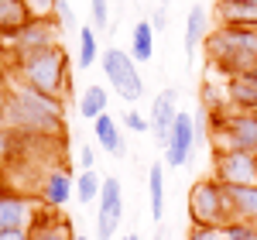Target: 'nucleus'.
Masks as SVG:
<instances>
[{"mask_svg": "<svg viewBox=\"0 0 257 240\" xmlns=\"http://www.w3.org/2000/svg\"><path fill=\"white\" fill-rule=\"evenodd\" d=\"M216 18L226 28H257V0H216Z\"/></svg>", "mask_w": 257, "mask_h": 240, "instance_id": "nucleus-14", "label": "nucleus"}, {"mask_svg": "<svg viewBox=\"0 0 257 240\" xmlns=\"http://www.w3.org/2000/svg\"><path fill=\"white\" fill-rule=\"evenodd\" d=\"M120 240H141V237H138V233H127V237H120Z\"/></svg>", "mask_w": 257, "mask_h": 240, "instance_id": "nucleus-34", "label": "nucleus"}, {"mask_svg": "<svg viewBox=\"0 0 257 240\" xmlns=\"http://www.w3.org/2000/svg\"><path fill=\"white\" fill-rule=\"evenodd\" d=\"M55 21H59L62 31H79V24H76V14H72V4H69V0H59V4H55Z\"/></svg>", "mask_w": 257, "mask_h": 240, "instance_id": "nucleus-25", "label": "nucleus"}, {"mask_svg": "<svg viewBox=\"0 0 257 240\" xmlns=\"http://www.w3.org/2000/svg\"><path fill=\"white\" fill-rule=\"evenodd\" d=\"M233 220H257V185H223Z\"/></svg>", "mask_w": 257, "mask_h": 240, "instance_id": "nucleus-17", "label": "nucleus"}, {"mask_svg": "<svg viewBox=\"0 0 257 240\" xmlns=\"http://www.w3.org/2000/svg\"><path fill=\"white\" fill-rule=\"evenodd\" d=\"M35 209H38V202L31 199V196L0 189V233H7V230H28Z\"/></svg>", "mask_w": 257, "mask_h": 240, "instance_id": "nucleus-11", "label": "nucleus"}, {"mask_svg": "<svg viewBox=\"0 0 257 240\" xmlns=\"http://www.w3.org/2000/svg\"><path fill=\"white\" fill-rule=\"evenodd\" d=\"M99 62H103V76H106V82L117 89L120 100L134 103V100H141V96H144V79H141L138 62L131 59V52L106 48V52L99 55Z\"/></svg>", "mask_w": 257, "mask_h": 240, "instance_id": "nucleus-5", "label": "nucleus"}, {"mask_svg": "<svg viewBox=\"0 0 257 240\" xmlns=\"http://www.w3.org/2000/svg\"><path fill=\"white\" fill-rule=\"evenodd\" d=\"M178 89L175 86H165L155 103H151V134H155V144L161 151L172 144V131H175V120H178Z\"/></svg>", "mask_w": 257, "mask_h": 240, "instance_id": "nucleus-7", "label": "nucleus"}, {"mask_svg": "<svg viewBox=\"0 0 257 240\" xmlns=\"http://www.w3.org/2000/svg\"><path fill=\"white\" fill-rule=\"evenodd\" d=\"M0 138H4V110H0Z\"/></svg>", "mask_w": 257, "mask_h": 240, "instance_id": "nucleus-35", "label": "nucleus"}, {"mask_svg": "<svg viewBox=\"0 0 257 240\" xmlns=\"http://www.w3.org/2000/svg\"><path fill=\"white\" fill-rule=\"evenodd\" d=\"M96 59H99L96 28H89V24H82V28H79V65H82V69H89V65H93Z\"/></svg>", "mask_w": 257, "mask_h": 240, "instance_id": "nucleus-23", "label": "nucleus"}, {"mask_svg": "<svg viewBox=\"0 0 257 240\" xmlns=\"http://www.w3.org/2000/svg\"><path fill=\"white\" fill-rule=\"evenodd\" d=\"M99 216H96V237L110 240L117 233L120 220H123V196H120V182L110 175L103 179V192H99Z\"/></svg>", "mask_w": 257, "mask_h": 240, "instance_id": "nucleus-8", "label": "nucleus"}, {"mask_svg": "<svg viewBox=\"0 0 257 240\" xmlns=\"http://www.w3.org/2000/svg\"><path fill=\"white\" fill-rule=\"evenodd\" d=\"M250 223H254V226H257V220H250Z\"/></svg>", "mask_w": 257, "mask_h": 240, "instance_id": "nucleus-37", "label": "nucleus"}, {"mask_svg": "<svg viewBox=\"0 0 257 240\" xmlns=\"http://www.w3.org/2000/svg\"><path fill=\"white\" fill-rule=\"evenodd\" d=\"M189 216L199 226H226V223H233L226 192H223V185L216 179H199L189 189Z\"/></svg>", "mask_w": 257, "mask_h": 240, "instance_id": "nucleus-3", "label": "nucleus"}, {"mask_svg": "<svg viewBox=\"0 0 257 240\" xmlns=\"http://www.w3.org/2000/svg\"><path fill=\"white\" fill-rule=\"evenodd\" d=\"M209 38V18H206V7H192L189 11V18H185V52L189 55H196L199 45H206Z\"/></svg>", "mask_w": 257, "mask_h": 240, "instance_id": "nucleus-18", "label": "nucleus"}, {"mask_svg": "<svg viewBox=\"0 0 257 240\" xmlns=\"http://www.w3.org/2000/svg\"><path fill=\"white\" fill-rule=\"evenodd\" d=\"M55 31H59V21H31L18 38L11 41V59L18 62L24 55H35V52H45V48L59 45Z\"/></svg>", "mask_w": 257, "mask_h": 240, "instance_id": "nucleus-9", "label": "nucleus"}, {"mask_svg": "<svg viewBox=\"0 0 257 240\" xmlns=\"http://www.w3.org/2000/svg\"><path fill=\"white\" fill-rule=\"evenodd\" d=\"M79 165H82V172H93V168H96V151H93L89 144L79 148Z\"/></svg>", "mask_w": 257, "mask_h": 240, "instance_id": "nucleus-30", "label": "nucleus"}, {"mask_svg": "<svg viewBox=\"0 0 257 240\" xmlns=\"http://www.w3.org/2000/svg\"><path fill=\"white\" fill-rule=\"evenodd\" d=\"M213 138L219 148H237L257 155V110H233V113H209Z\"/></svg>", "mask_w": 257, "mask_h": 240, "instance_id": "nucleus-4", "label": "nucleus"}, {"mask_svg": "<svg viewBox=\"0 0 257 240\" xmlns=\"http://www.w3.org/2000/svg\"><path fill=\"white\" fill-rule=\"evenodd\" d=\"M185 240H226V226H199V223H192Z\"/></svg>", "mask_w": 257, "mask_h": 240, "instance_id": "nucleus-26", "label": "nucleus"}, {"mask_svg": "<svg viewBox=\"0 0 257 240\" xmlns=\"http://www.w3.org/2000/svg\"><path fill=\"white\" fill-rule=\"evenodd\" d=\"M254 165H257V155H254Z\"/></svg>", "mask_w": 257, "mask_h": 240, "instance_id": "nucleus-38", "label": "nucleus"}, {"mask_svg": "<svg viewBox=\"0 0 257 240\" xmlns=\"http://www.w3.org/2000/svg\"><path fill=\"white\" fill-rule=\"evenodd\" d=\"M206 55L226 79H237L243 72L257 69V28H226L219 24L206 38Z\"/></svg>", "mask_w": 257, "mask_h": 240, "instance_id": "nucleus-2", "label": "nucleus"}, {"mask_svg": "<svg viewBox=\"0 0 257 240\" xmlns=\"http://www.w3.org/2000/svg\"><path fill=\"white\" fill-rule=\"evenodd\" d=\"M226 103L233 110H257V69L226 79Z\"/></svg>", "mask_w": 257, "mask_h": 240, "instance_id": "nucleus-15", "label": "nucleus"}, {"mask_svg": "<svg viewBox=\"0 0 257 240\" xmlns=\"http://www.w3.org/2000/svg\"><path fill=\"white\" fill-rule=\"evenodd\" d=\"M106 103H110V93L103 86H86V93L79 96V113L86 120H96L106 113Z\"/></svg>", "mask_w": 257, "mask_h": 240, "instance_id": "nucleus-21", "label": "nucleus"}, {"mask_svg": "<svg viewBox=\"0 0 257 240\" xmlns=\"http://www.w3.org/2000/svg\"><path fill=\"white\" fill-rule=\"evenodd\" d=\"M213 179L219 185H257V165L250 151L237 148H216L213 155Z\"/></svg>", "mask_w": 257, "mask_h": 240, "instance_id": "nucleus-6", "label": "nucleus"}, {"mask_svg": "<svg viewBox=\"0 0 257 240\" xmlns=\"http://www.w3.org/2000/svg\"><path fill=\"white\" fill-rule=\"evenodd\" d=\"M76 240H89V237H76Z\"/></svg>", "mask_w": 257, "mask_h": 240, "instance_id": "nucleus-36", "label": "nucleus"}, {"mask_svg": "<svg viewBox=\"0 0 257 240\" xmlns=\"http://www.w3.org/2000/svg\"><path fill=\"white\" fill-rule=\"evenodd\" d=\"M4 89H7V72H4V65H0V100H4Z\"/></svg>", "mask_w": 257, "mask_h": 240, "instance_id": "nucleus-33", "label": "nucleus"}, {"mask_svg": "<svg viewBox=\"0 0 257 240\" xmlns=\"http://www.w3.org/2000/svg\"><path fill=\"white\" fill-rule=\"evenodd\" d=\"M123 127L134 131V134H148V131H151V117H141L138 110H127V113H123Z\"/></svg>", "mask_w": 257, "mask_h": 240, "instance_id": "nucleus-29", "label": "nucleus"}, {"mask_svg": "<svg viewBox=\"0 0 257 240\" xmlns=\"http://www.w3.org/2000/svg\"><path fill=\"white\" fill-rule=\"evenodd\" d=\"M99 192H103V179L96 175V168L93 172H82L79 179H76V199L82 206H89L93 199H99Z\"/></svg>", "mask_w": 257, "mask_h": 240, "instance_id": "nucleus-22", "label": "nucleus"}, {"mask_svg": "<svg viewBox=\"0 0 257 240\" xmlns=\"http://www.w3.org/2000/svg\"><path fill=\"white\" fill-rule=\"evenodd\" d=\"M226 240H257V226L250 220H233L226 223Z\"/></svg>", "mask_w": 257, "mask_h": 240, "instance_id": "nucleus-24", "label": "nucleus"}, {"mask_svg": "<svg viewBox=\"0 0 257 240\" xmlns=\"http://www.w3.org/2000/svg\"><path fill=\"white\" fill-rule=\"evenodd\" d=\"M89 14H93V28H106L110 24V0H89Z\"/></svg>", "mask_w": 257, "mask_h": 240, "instance_id": "nucleus-28", "label": "nucleus"}, {"mask_svg": "<svg viewBox=\"0 0 257 240\" xmlns=\"http://www.w3.org/2000/svg\"><path fill=\"white\" fill-rule=\"evenodd\" d=\"M14 65V76L21 79V86L35 89L48 100H62L72 86V72H69V52L62 45H52L45 52H35V55H24V59L11 62Z\"/></svg>", "mask_w": 257, "mask_h": 240, "instance_id": "nucleus-1", "label": "nucleus"}, {"mask_svg": "<svg viewBox=\"0 0 257 240\" xmlns=\"http://www.w3.org/2000/svg\"><path fill=\"white\" fill-rule=\"evenodd\" d=\"M196 141H199V124L189 117V113H178L175 131H172V144L165 148V161H168L172 168L189 165L192 155H196Z\"/></svg>", "mask_w": 257, "mask_h": 240, "instance_id": "nucleus-10", "label": "nucleus"}, {"mask_svg": "<svg viewBox=\"0 0 257 240\" xmlns=\"http://www.w3.org/2000/svg\"><path fill=\"white\" fill-rule=\"evenodd\" d=\"M0 240H28V230H7L0 233Z\"/></svg>", "mask_w": 257, "mask_h": 240, "instance_id": "nucleus-32", "label": "nucleus"}, {"mask_svg": "<svg viewBox=\"0 0 257 240\" xmlns=\"http://www.w3.org/2000/svg\"><path fill=\"white\" fill-rule=\"evenodd\" d=\"M35 21L28 0H0V38L4 41H14Z\"/></svg>", "mask_w": 257, "mask_h": 240, "instance_id": "nucleus-13", "label": "nucleus"}, {"mask_svg": "<svg viewBox=\"0 0 257 240\" xmlns=\"http://www.w3.org/2000/svg\"><path fill=\"white\" fill-rule=\"evenodd\" d=\"M165 24H168V21H165V11H155V18H151V28H155V31H165Z\"/></svg>", "mask_w": 257, "mask_h": 240, "instance_id": "nucleus-31", "label": "nucleus"}, {"mask_svg": "<svg viewBox=\"0 0 257 240\" xmlns=\"http://www.w3.org/2000/svg\"><path fill=\"white\" fill-rule=\"evenodd\" d=\"M55 4H59V0H28L35 21H55Z\"/></svg>", "mask_w": 257, "mask_h": 240, "instance_id": "nucleus-27", "label": "nucleus"}, {"mask_svg": "<svg viewBox=\"0 0 257 240\" xmlns=\"http://www.w3.org/2000/svg\"><path fill=\"white\" fill-rule=\"evenodd\" d=\"M151 55H155V28H151V21H138L131 31V59L151 62Z\"/></svg>", "mask_w": 257, "mask_h": 240, "instance_id": "nucleus-20", "label": "nucleus"}, {"mask_svg": "<svg viewBox=\"0 0 257 240\" xmlns=\"http://www.w3.org/2000/svg\"><path fill=\"white\" fill-rule=\"evenodd\" d=\"M93 138L99 141V148H103L106 155H113V158H123V155H127V141H123V134L117 131V120L110 117V113H103V117L93 120Z\"/></svg>", "mask_w": 257, "mask_h": 240, "instance_id": "nucleus-16", "label": "nucleus"}, {"mask_svg": "<svg viewBox=\"0 0 257 240\" xmlns=\"http://www.w3.org/2000/svg\"><path fill=\"white\" fill-rule=\"evenodd\" d=\"M155 240H161V237H155Z\"/></svg>", "mask_w": 257, "mask_h": 240, "instance_id": "nucleus-39", "label": "nucleus"}, {"mask_svg": "<svg viewBox=\"0 0 257 240\" xmlns=\"http://www.w3.org/2000/svg\"><path fill=\"white\" fill-rule=\"evenodd\" d=\"M72 196H76V182H72V175H69L65 168H55V172H48V175L38 182V202L41 206L62 209Z\"/></svg>", "mask_w": 257, "mask_h": 240, "instance_id": "nucleus-12", "label": "nucleus"}, {"mask_svg": "<svg viewBox=\"0 0 257 240\" xmlns=\"http://www.w3.org/2000/svg\"><path fill=\"white\" fill-rule=\"evenodd\" d=\"M148 209H151V220L161 223V216H165V165L148 168Z\"/></svg>", "mask_w": 257, "mask_h": 240, "instance_id": "nucleus-19", "label": "nucleus"}]
</instances>
